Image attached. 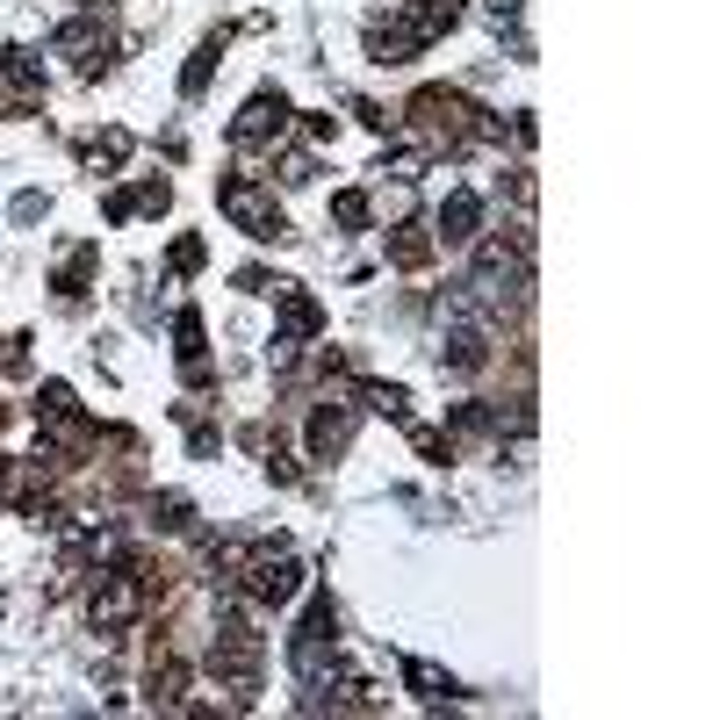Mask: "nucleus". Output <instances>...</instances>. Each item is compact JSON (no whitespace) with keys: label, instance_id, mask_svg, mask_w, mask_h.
I'll list each match as a JSON object with an SVG mask.
<instances>
[{"label":"nucleus","instance_id":"obj_1","mask_svg":"<svg viewBox=\"0 0 720 720\" xmlns=\"http://www.w3.org/2000/svg\"><path fill=\"white\" fill-rule=\"evenodd\" d=\"M440 29H454V0H389V29H375V66H404Z\"/></svg>","mask_w":720,"mask_h":720},{"label":"nucleus","instance_id":"obj_2","mask_svg":"<svg viewBox=\"0 0 720 720\" xmlns=\"http://www.w3.org/2000/svg\"><path fill=\"white\" fill-rule=\"evenodd\" d=\"M217 203H224V217H231L245 238H282V231H288V224H282V209H274V195H259L245 174H238V180H224V188H217Z\"/></svg>","mask_w":720,"mask_h":720},{"label":"nucleus","instance_id":"obj_3","mask_svg":"<svg viewBox=\"0 0 720 720\" xmlns=\"http://www.w3.org/2000/svg\"><path fill=\"white\" fill-rule=\"evenodd\" d=\"M303 591V562L296 555H245V599L253 605H288Z\"/></svg>","mask_w":720,"mask_h":720},{"label":"nucleus","instance_id":"obj_4","mask_svg":"<svg viewBox=\"0 0 720 720\" xmlns=\"http://www.w3.org/2000/svg\"><path fill=\"white\" fill-rule=\"evenodd\" d=\"M137 612H145V584H137L130 570H116V576H101V591H95V605H87V620H95L101 634H122Z\"/></svg>","mask_w":720,"mask_h":720},{"label":"nucleus","instance_id":"obj_5","mask_svg":"<svg viewBox=\"0 0 720 720\" xmlns=\"http://www.w3.org/2000/svg\"><path fill=\"white\" fill-rule=\"evenodd\" d=\"M288 130V95L282 87H259L253 101H245V116L231 122V145H267V137Z\"/></svg>","mask_w":720,"mask_h":720},{"label":"nucleus","instance_id":"obj_6","mask_svg":"<svg viewBox=\"0 0 720 720\" xmlns=\"http://www.w3.org/2000/svg\"><path fill=\"white\" fill-rule=\"evenodd\" d=\"M37 101H43V66L29 51H8V58H0V109H8V116H29Z\"/></svg>","mask_w":720,"mask_h":720},{"label":"nucleus","instance_id":"obj_7","mask_svg":"<svg viewBox=\"0 0 720 720\" xmlns=\"http://www.w3.org/2000/svg\"><path fill=\"white\" fill-rule=\"evenodd\" d=\"M274 296H282V332H274V361H288L317 325H325V310H317V296H303V288H274Z\"/></svg>","mask_w":720,"mask_h":720},{"label":"nucleus","instance_id":"obj_8","mask_svg":"<svg viewBox=\"0 0 720 720\" xmlns=\"http://www.w3.org/2000/svg\"><path fill=\"white\" fill-rule=\"evenodd\" d=\"M346 440H354V411H346V404H325L310 418V454H317V462H332Z\"/></svg>","mask_w":720,"mask_h":720},{"label":"nucleus","instance_id":"obj_9","mask_svg":"<svg viewBox=\"0 0 720 720\" xmlns=\"http://www.w3.org/2000/svg\"><path fill=\"white\" fill-rule=\"evenodd\" d=\"M101 43H109V29H101L95 14H87V22H66V29H58V37H51V51H58V58H80V66H95V58H101Z\"/></svg>","mask_w":720,"mask_h":720},{"label":"nucleus","instance_id":"obj_10","mask_svg":"<svg viewBox=\"0 0 720 720\" xmlns=\"http://www.w3.org/2000/svg\"><path fill=\"white\" fill-rule=\"evenodd\" d=\"M476 224H483V203L469 188H454L447 209H440V238H447V245H469V238H476Z\"/></svg>","mask_w":720,"mask_h":720},{"label":"nucleus","instance_id":"obj_11","mask_svg":"<svg viewBox=\"0 0 720 720\" xmlns=\"http://www.w3.org/2000/svg\"><path fill=\"white\" fill-rule=\"evenodd\" d=\"M174 354L188 361V375H195V382H203V317H195V310H180V317H174Z\"/></svg>","mask_w":720,"mask_h":720},{"label":"nucleus","instance_id":"obj_12","mask_svg":"<svg viewBox=\"0 0 720 720\" xmlns=\"http://www.w3.org/2000/svg\"><path fill=\"white\" fill-rule=\"evenodd\" d=\"M404 678L418 684V699H433V707H440V699H454V692H462V684H454V678H440L433 663H404Z\"/></svg>","mask_w":720,"mask_h":720},{"label":"nucleus","instance_id":"obj_13","mask_svg":"<svg viewBox=\"0 0 720 720\" xmlns=\"http://www.w3.org/2000/svg\"><path fill=\"white\" fill-rule=\"evenodd\" d=\"M217 51H224V37H209L203 51H195V66H188V80H180V95H203V87H209V72H217Z\"/></svg>","mask_w":720,"mask_h":720},{"label":"nucleus","instance_id":"obj_14","mask_svg":"<svg viewBox=\"0 0 720 720\" xmlns=\"http://www.w3.org/2000/svg\"><path fill=\"white\" fill-rule=\"evenodd\" d=\"M332 217H339V224H346V231H361V224H367V195H361V188H346V195H332Z\"/></svg>","mask_w":720,"mask_h":720}]
</instances>
